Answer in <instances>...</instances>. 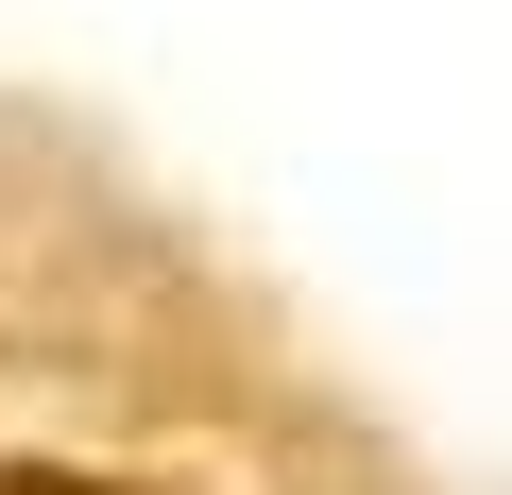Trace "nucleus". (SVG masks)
I'll return each mask as SVG.
<instances>
[{
  "instance_id": "f257e3e1",
  "label": "nucleus",
  "mask_w": 512,
  "mask_h": 495,
  "mask_svg": "<svg viewBox=\"0 0 512 495\" xmlns=\"http://www.w3.org/2000/svg\"><path fill=\"white\" fill-rule=\"evenodd\" d=\"M0 495H103V478H69V461H0Z\"/></svg>"
}]
</instances>
